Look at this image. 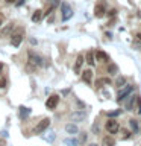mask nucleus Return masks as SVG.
<instances>
[{
  "label": "nucleus",
  "mask_w": 141,
  "mask_h": 146,
  "mask_svg": "<svg viewBox=\"0 0 141 146\" xmlns=\"http://www.w3.org/2000/svg\"><path fill=\"white\" fill-rule=\"evenodd\" d=\"M65 131L68 134H77V132H79V128H77V125H74V123H67Z\"/></svg>",
  "instance_id": "12"
},
{
  "label": "nucleus",
  "mask_w": 141,
  "mask_h": 146,
  "mask_svg": "<svg viewBox=\"0 0 141 146\" xmlns=\"http://www.w3.org/2000/svg\"><path fill=\"white\" fill-rule=\"evenodd\" d=\"M105 14H106V5H105V2H100L96 5V8H94V15L97 17V18H102Z\"/></svg>",
  "instance_id": "5"
},
{
  "label": "nucleus",
  "mask_w": 141,
  "mask_h": 146,
  "mask_svg": "<svg viewBox=\"0 0 141 146\" xmlns=\"http://www.w3.org/2000/svg\"><path fill=\"white\" fill-rule=\"evenodd\" d=\"M115 14H117V11H115V9H111V11H109V15H111V17H114Z\"/></svg>",
  "instance_id": "32"
},
{
  "label": "nucleus",
  "mask_w": 141,
  "mask_h": 146,
  "mask_svg": "<svg viewBox=\"0 0 141 146\" xmlns=\"http://www.w3.org/2000/svg\"><path fill=\"white\" fill-rule=\"evenodd\" d=\"M102 146H115V140L112 139V137H105L103 141H102Z\"/></svg>",
  "instance_id": "15"
},
{
  "label": "nucleus",
  "mask_w": 141,
  "mask_h": 146,
  "mask_svg": "<svg viewBox=\"0 0 141 146\" xmlns=\"http://www.w3.org/2000/svg\"><path fill=\"white\" fill-rule=\"evenodd\" d=\"M132 91H134V85H125V87H121V90L118 91V98H117V100H118V102L125 100L127 96H130Z\"/></svg>",
  "instance_id": "2"
},
{
  "label": "nucleus",
  "mask_w": 141,
  "mask_h": 146,
  "mask_svg": "<svg viewBox=\"0 0 141 146\" xmlns=\"http://www.w3.org/2000/svg\"><path fill=\"white\" fill-rule=\"evenodd\" d=\"M30 114V108H26V107H20V117L24 119Z\"/></svg>",
  "instance_id": "19"
},
{
  "label": "nucleus",
  "mask_w": 141,
  "mask_h": 146,
  "mask_svg": "<svg viewBox=\"0 0 141 146\" xmlns=\"http://www.w3.org/2000/svg\"><path fill=\"white\" fill-rule=\"evenodd\" d=\"M85 56H86V62H88L90 66H94V62H96V61H94V53L91 52V50H88V52H86Z\"/></svg>",
  "instance_id": "18"
},
{
  "label": "nucleus",
  "mask_w": 141,
  "mask_h": 146,
  "mask_svg": "<svg viewBox=\"0 0 141 146\" xmlns=\"http://www.w3.org/2000/svg\"><path fill=\"white\" fill-rule=\"evenodd\" d=\"M55 137H56V135H55V132H53V131H49V135H45L44 139L47 140V141H50V143H52V141L55 140Z\"/></svg>",
  "instance_id": "25"
},
{
  "label": "nucleus",
  "mask_w": 141,
  "mask_h": 146,
  "mask_svg": "<svg viewBox=\"0 0 141 146\" xmlns=\"http://www.w3.org/2000/svg\"><path fill=\"white\" fill-rule=\"evenodd\" d=\"M47 5H50V8L55 9L59 5V0H47Z\"/></svg>",
  "instance_id": "26"
},
{
  "label": "nucleus",
  "mask_w": 141,
  "mask_h": 146,
  "mask_svg": "<svg viewBox=\"0 0 141 146\" xmlns=\"http://www.w3.org/2000/svg\"><path fill=\"white\" fill-rule=\"evenodd\" d=\"M12 29H14V25L11 23V25H8L6 27H5V29L2 31V35H9V34L12 32Z\"/></svg>",
  "instance_id": "24"
},
{
  "label": "nucleus",
  "mask_w": 141,
  "mask_h": 146,
  "mask_svg": "<svg viewBox=\"0 0 141 146\" xmlns=\"http://www.w3.org/2000/svg\"><path fill=\"white\" fill-rule=\"evenodd\" d=\"M136 100H138V96H130V99H129V102H127V104H126V108H127V110H129V111H130V110H132V108H134V105H135V102H136Z\"/></svg>",
  "instance_id": "17"
},
{
  "label": "nucleus",
  "mask_w": 141,
  "mask_h": 146,
  "mask_svg": "<svg viewBox=\"0 0 141 146\" xmlns=\"http://www.w3.org/2000/svg\"><path fill=\"white\" fill-rule=\"evenodd\" d=\"M21 40H23V35H21V31H20L18 34L12 35V40H11V43H12V46H14V47H18V46L21 44Z\"/></svg>",
  "instance_id": "10"
},
{
  "label": "nucleus",
  "mask_w": 141,
  "mask_h": 146,
  "mask_svg": "<svg viewBox=\"0 0 141 146\" xmlns=\"http://www.w3.org/2000/svg\"><path fill=\"white\" fill-rule=\"evenodd\" d=\"M136 102H138V114H141V98H138Z\"/></svg>",
  "instance_id": "31"
},
{
  "label": "nucleus",
  "mask_w": 141,
  "mask_h": 146,
  "mask_svg": "<svg viewBox=\"0 0 141 146\" xmlns=\"http://www.w3.org/2000/svg\"><path fill=\"white\" fill-rule=\"evenodd\" d=\"M118 114H121V110H115V111H111V113H108V117H117Z\"/></svg>",
  "instance_id": "27"
},
{
  "label": "nucleus",
  "mask_w": 141,
  "mask_h": 146,
  "mask_svg": "<svg viewBox=\"0 0 141 146\" xmlns=\"http://www.w3.org/2000/svg\"><path fill=\"white\" fill-rule=\"evenodd\" d=\"M93 132H96V134L99 132V125H97V123H94V125H93Z\"/></svg>",
  "instance_id": "29"
},
{
  "label": "nucleus",
  "mask_w": 141,
  "mask_h": 146,
  "mask_svg": "<svg viewBox=\"0 0 141 146\" xmlns=\"http://www.w3.org/2000/svg\"><path fill=\"white\" fill-rule=\"evenodd\" d=\"M121 134H123V135H121L123 140H126V139H129V137H130V132L126 131V129H121Z\"/></svg>",
  "instance_id": "28"
},
{
  "label": "nucleus",
  "mask_w": 141,
  "mask_h": 146,
  "mask_svg": "<svg viewBox=\"0 0 141 146\" xmlns=\"http://www.w3.org/2000/svg\"><path fill=\"white\" fill-rule=\"evenodd\" d=\"M67 146H77L79 145V140H76V139H65V141H64Z\"/></svg>",
  "instance_id": "22"
},
{
  "label": "nucleus",
  "mask_w": 141,
  "mask_h": 146,
  "mask_svg": "<svg viewBox=\"0 0 141 146\" xmlns=\"http://www.w3.org/2000/svg\"><path fill=\"white\" fill-rule=\"evenodd\" d=\"M108 73H109V75H117V73H118V67H117V64L109 62V66H108Z\"/></svg>",
  "instance_id": "16"
},
{
  "label": "nucleus",
  "mask_w": 141,
  "mask_h": 146,
  "mask_svg": "<svg viewBox=\"0 0 141 146\" xmlns=\"http://www.w3.org/2000/svg\"><path fill=\"white\" fill-rule=\"evenodd\" d=\"M2 70H3V64L0 62V73H2Z\"/></svg>",
  "instance_id": "35"
},
{
  "label": "nucleus",
  "mask_w": 141,
  "mask_h": 146,
  "mask_svg": "<svg viewBox=\"0 0 141 146\" xmlns=\"http://www.w3.org/2000/svg\"><path fill=\"white\" fill-rule=\"evenodd\" d=\"M0 25H2V21H0Z\"/></svg>",
  "instance_id": "39"
},
{
  "label": "nucleus",
  "mask_w": 141,
  "mask_h": 146,
  "mask_svg": "<svg viewBox=\"0 0 141 146\" xmlns=\"http://www.w3.org/2000/svg\"><path fill=\"white\" fill-rule=\"evenodd\" d=\"M5 143H3V140H0V146H3Z\"/></svg>",
  "instance_id": "37"
},
{
  "label": "nucleus",
  "mask_w": 141,
  "mask_h": 146,
  "mask_svg": "<svg viewBox=\"0 0 141 146\" xmlns=\"http://www.w3.org/2000/svg\"><path fill=\"white\" fill-rule=\"evenodd\" d=\"M29 61L34 64V66H43V58L40 56V55H36L35 52H32V50H29Z\"/></svg>",
  "instance_id": "8"
},
{
  "label": "nucleus",
  "mask_w": 141,
  "mask_h": 146,
  "mask_svg": "<svg viewBox=\"0 0 141 146\" xmlns=\"http://www.w3.org/2000/svg\"><path fill=\"white\" fill-rule=\"evenodd\" d=\"M118 129H120V125H118L117 120H114V119H109L106 122V131L109 134H117Z\"/></svg>",
  "instance_id": "4"
},
{
  "label": "nucleus",
  "mask_w": 141,
  "mask_h": 146,
  "mask_svg": "<svg viewBox=\"0 0 141 146\" xmlns=\"http://www.w3.org/2000/svg\"><path fill=\"white\" fill-rule=\"evenodd\" d=\"M136 36H138V40L141 41V34H138V35H136Z\"/></svg>",
  "instance_id": "36"
},
{
  "label": "nucleus",
  "mask_w": 141,
  "mask_h": 146,
  "mask_svg": "<svg viewBox=\"0 0 141 146\" xmlns=\"http://www.w3.org/2000/svg\"><path fill=\"white\" fill-rule=\"evenodd\" d=\"M61 11H62V20L64 21L70 20V18L73 17V8L68 3H65V2L61 3Z\"/></svg>",
  "instance_id": "1"
},
{
  "label": "nucleus",
  "mask_w": 141,
  "mask_h": 146,
  "mask_svg": "<svg viewBox=\"0 0 141 146\" xmlns=\"http://www.w3.org/2000/svg\"><path fill=\"white\" fill-rule=\"evenodd\" d=\"M23 3H24V0H20V2H17V5H18V6H20V5H23Z\"/></svg>",
  "instance_id": "33"
},
{
  "label": "nucleus",
  "mask_w": 141,
  "mask_h": 146,
  "mask_svg": "<svg viewBox=\"0 0 141 146\" xmlns=\"http://www.w3.org/2000/svg\"><path fill=\"white\" fill-rule=\"evenodd\" d=\"M49 126H50V119L45 117V119H43V120L38 123V125H36V128H35V134H41V132H44Z\"/></svg>",
  "instance_id": "6"
},
{
  "label": "nucleus",
  "mask_w": 141,
  "mask_h": 146,
  "mask_svg": "<svg viewBox=\"0 0 141 146\" xmlns=\"http://www.w3.org/2000/svg\"><path fill=\"white\" fill-rule=\"evenodd\" d=\"M103 84L111 85V79H109V78H102V79H99L97 82H96V85H97V87H102Z\"/></svg>",
  "instance_id": "20"
},
{
  "label": "nucleus",
  "mask_w": 141,
  "mask_h": 146,
  "mask_svg": "<svg viewBox=\"0 0 141 146\" xmlns=\"http://www.w3.org/2000/svg\"><path fill=\"white\" fill-rule=\"evenodd\" d=\"M80 141H82V143H85V141H86V134H85V132L80 135Z\"/></svg>",
  "instance_id": "30"
},
{
  "label": "nucleus",
  "mask_w": 141,
  "mask_h": 146,
  "mask_svg": "<svg viewBox=\"0 0 141 146\" xmlns=\"http://www.w3.org/2000/svg\"><path fill=\"white\" fill-rule=\"evenodd\" d=\"M82 64H84V55H77L76 58V62H74V72L76 73H80V68H82Z\"/></svg>",
  "instance_id": "11"
},
{
  "label": "nucleus",
  "mask_w": 141,
  "mask_h": 146,
  "mask_svg": "<svg viewBox=\"0 0 141 146\" xmlns=\"http://www.w3.org/2000/svg\"><path fill=\"white\" fill-rule=\"evenodd\" d=\"M129 125H130V128H132V131L135 132H138V120H135V119H130L129 120Z\"/></svg>",
  "instance_id": "21"
},
{
  "label": "nucleus",
  "mask_w": 141,
  "mask_h": 146,
  "mask_svg": "<svg viewBox=\"0 0 141 146\" xmlns=\"http://www.w3.org/2000/svg\"><path fill=\"white\" fill-rule=\"evenodd\" d=\"M90 146H97V143H91Z\"/></svg>",
  "instance_id": "38"
},
{
  "label": "nucleus",
  "mask_w": 141,
  "mask_h": 146,
  "mask_svg": "<svg viewBox=\"0 0 141 146\" xmlns=\"http://www.w3.org/2000/svg\"><path fill=\"white\" fill-rule=\"evenodd\" d=\"M5 2H8V3H14L15 0H5Z\"/></svg>",
  "instance_id": "34"
},
{
  "label": "nucleus",
  "mask_w": 141,
  "mask_h": 146,
  "mask_svg": "<svg viewBox=\"0 0 141 146\" xmlns=\"http://www.w3.org/2000/svg\"><path fill=\"white\" fill-rule=\"evenodd\" d=\"M58 104H59V96L58 94H52L47 100H45V107L49 110H55L58 107Z\"/></svg>",
  "instance_id": "7"
},
{
  "label": "nucleus",
  "mask_w": 141,
  "mask_h": 146,
  "mask_svg": "<svg viewBox=\"0 0 141 146\" xmlns=\"http://www.w3.org/2000/svg\"><path fill=\"white\" fill-rule=\"evenodd\" d=\"M41 18H43V11H41V9H36V11L32 14V21H34V23H38Z\"/></svg>",
  "instance_id": "14"
},
{
  "label": "nucleus",
  "mask_w": 141,
  "mask_h": 146,
  "mask_svg": "<svg viewBox=\"0 0 141 146\" xmlns=\"http://www.w3.org/2000/svg\"><path fill=\"white\" fill-rule=\"evenodd\" d=\"M86 116H88V113H86L85 110H76V111L71 113L70 117H71L73 122H84Z\"/></svg>",
  "instance_id": "3"
},
{
  "label": "nucleus",
  "mask_w": 141,
  "mask_h": 146,
  "mask_svg": "<svg viewBox=\"0 0 141 146\" xmlns=\"http://www.w3.org/2000/svg\"><path fill=\"white\" fill-rule=\"evenodd\" d=\"M82 79H84L85 82H88V84H91V79H93V70H85L82 72Z\"/></svg>",
  "instance_id": "13"
},
{
  "label": "nucleus",
  "mask_w": 141,
  "mask_h": 146,
  "mask_svg": "<svg viewBox=\"0 0 141 146\" xmlns=\"http://www.w3.org/2000/svg\"><path fill=\"white\" fill-rule=\"evenodd\" d=\"M115 85L120 87V88H121V87H125V85H126V79H125L123 76H118L117 81H115Z\"/></svg>",
  "instance_id": "23"
},
{
  "label": "nucleus",
  "mask_w": 141,
  "mask_h": 146,
  "mask_svg": "<svg viewBox=\"0 0 141 146\" xmlns=\"http://www.w3.org/2000/svg\"><path fill=\"white\" fill-rule=\"evenodd\" d=\"M94 56L97 58V61H103V62H108L109 61V55L105 53L103 50H97V52L94 53Z\"/></svg>",
  "instance_id": "9"
}]
</instances>
